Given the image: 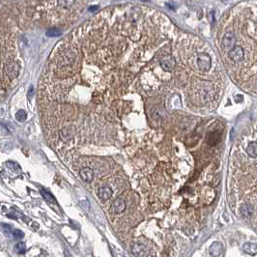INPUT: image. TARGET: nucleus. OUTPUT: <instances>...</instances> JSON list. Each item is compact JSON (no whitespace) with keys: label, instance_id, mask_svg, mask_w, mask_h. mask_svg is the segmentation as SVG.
I'll return each mask as SVG.
<instances>
[{"label":"nucleus","instance_id":"14","mask_svg":"<svg viewBox=\"0 0 257 257\" xmlns=\"http://www.w3.org/2000/svg\"><path fill=\"white\" fill-rule=\"evenodd\" d=\"M16 118L17 121L20 122H23L26 119V112L24 110H18V111L16 113Z\"/></svg>","mask_w":257,"mask_h":257},{"label":"nucleus","instance_id":"10","mask_svg":"<svg viewBox=\"0 0 257 257\" xmlns=\"http://www.w3.org/2000/svg\"><path fill=\"white\" fill-rule=\"evenodd\" d=\"M243 249L250 255H255L257 253V246L255 244H252V243H246V244H245L244 246H243Z\"/></svg>","mask_w":257,"mask_h":257},{"label":"nucleus","instance_id":"9","mask_svg":"<svg viewBox=\"0 0 257 257\" xmlns=\"http://www.w3.org/2000/svg\"><path fill=\"white\" fill-rule=\"evenodd\" d=\"M222 252V246L221 245L219 244V243L215 242L214 243V244L211 246L210 247V253L212 254L213 256H218L221 254Z\"/></svg>","mask_w":257,"mask_h":257},{"label":"nucleus","instance_id":"17","mask_svg":"<svg viewBox=\"0 0 257 257\" xmlns=\"http://www.w3.org/2000/svg\"><path fill=\"white\" fill-rule=\"evenodd\" d=\"M6 165H7L8 167H10V169H13V170H15V168H16V167H17V168H20V166H18L17 164L14 163H11V162L6 163Z\"/></svg>","mask_w":257,"mask_h":257},{"label":"nucleus","instance_id":"3","mask_svg":"<svg viewBox=\"0 0 257 257\" xmlns=\"http://www.w3.org/2000/svg\"><path fill=\"white\" fill-rule=\"evenodd\" d=\"M228 56L233 61H237V62L242 61L245 57L244 49L241 47H234L230 51L228 52Z\"/></svg>","mask_w":257,"mask_h":257},{"label":"nucleus","instance_id":"18","mask_svg":"<svg viewBox=\"0 0 257 257\" xmlns=\"http://www.w3.org/2000/svg\"><path fill=\"white\" fill-rule=\"evenodd\" d=\"M97 9H99V6H94V8H90L89 10L90 11H94V10H97Z\"/></svg>","mask_w":257,"mask_h":257},{"label":"nucleus","instance_id":"2","mask_svg":"<svg viewBox=\"0 0 257 257\" xmlns=\"http://www.w3.org/2000/svg\"><path fill=\"white\" fill-rule=\"evenodd\" d=\"M235 43H236V38L231 32H227V33L223 36L221 44H222V48L224 49L230 51V50L234 48V45H235Z\"/></svg>","mask_w":257,"mask_h":257},{"label":"nucleus","instance_id":"12","mask_svg":"<svg viewBox=\"0 0 257 257\" xmlns=\"http://www.w3.org/2000/svg\"><path fill=\"white\" fill-rule=\"evenodd\" d=\"M15 250H16L17 253H18V254H23L24 252L26 251L25 244H24V243H22V242L18 243V244H17L16 246H15Z\"/></svg>","mask_w":257,"mask_h":257},{"label":"nucleus","instance_id":"4","mask_svg":"<svg viewBox=\"0 0 257 257\" xmlns=\"http://www.w3.org/2000/svg\"><path fill=\"white\" fill-rule=\"evenodd\" d=\"M110 210L114 214H122L126 210V202L122 198H116L110 206Z\"/></svg>","mask_w":257,"mask_h":257},{"label":"nucleus","instance_id":"5","mask_svg":"<svg viewBox=\"0 0 257 257\" xmlns=\"http://www.w3.org/2000/svg\"><path fill=\"white\" fill-rule=\"evenodd\" d=\"M113 190H111V187H107V186H103L101 187L99 190H98V196L101 200L103 201H107L108 200L110 197L112 196Z\"/></svg>","mask_w":257,"mask_h":257},{"label":"nucleus","instance_id":"11","mask_svg":"<svg viewBox=\"0 0 257 257\" xmlns=\"http://www.w3.org/2000/svg\"><path fill=\"white\" fill-rule=\"evenodd\" d=\"M41 194H42L43 197H44V198L48 202V203H55V199H54V197L51 195V194H49L48 191L45 190H41Z\"/></svg>","mask_w":257,"mask_h":257},{"label":"nucleus","instance_id":"13","mask_svg":"<svg viewBox=\"0 0 257 257\" xmlns=\"http://www.w3.org/2000/svg\"><path fill=\"white\" fill-rule=\"evenodd\" d=\"M45 35L48 37H58L61 35V31L56 28H51L45 32Z\"/></svg>","mask_w":257,"mask_h":257},{"label":"nucleus","instance_id":"8","mask_svg":"<svg viewBox=\"0 0 257 257\" xmlns=\"http://www.w3.org/2000/svg\"><path fill=\"white\" fill-rule=\"evenodd\" d=\"M246 153L251 158H257V142L251 141L249 143L246 147Z\"/></svg>","mask_w":257,"mask_h":257},{"label":"nucleus","instance_id":"7","mask_svg":"<svg viewBox=\"0 0 257 257\" xmlns=\"http://www.w3.org/2000/svg\"><path fill=\"white\" fill-rule=\"evenodd\" d=\"M79 175L84 182L90 183V182H92V180H93L94 172L90 167H83L79 171Z\"/></svg>","mask_w":257,"mask_h":257},{"label":"nucleus","instance_id":"1","mask_svg":"<svg viewBox=\"0 0 257 257\" xmlns=\"http://www.w3.org/2000/svg\"><path fill=\"white\" fill-rule=\"evenodd\" d=\"M211 57L207 53H200L197 56V65L202 71H209L211 68Z\"/></svg>","mask_w":257,"mask_h":257},{"label":"nucleus","instance_id":"6","mask_svg":"<svg viewBox=\"0 0 257 257\" xmlns=\"http://www.w3.org/2000/svg\"><path fill=\"white\" fill-rule=\"evenodd\" d=\"M175 65H176V61L172 56L165 57L160 61V66H162V68L164 71H167V72L171 71L172 69L175 67Z\"/></svg>","mask_w":257,"mask_h":257},{"label":"nucleus","instance_id":"16","mask_svg":"<svg viewBox=\"0 0 257 257\" xmlns=\"http://www.w3.org/2000/svg\"><path fill=\"white\" fill-rule=\"evenodd\" d=\"M2 228H3V231L6 234H10L12 232V227H11V225H9V224L2 223Z\"/></svg>","mask_w":257,"mask_h":257},{"label":"nucleus","instance_id":"15","mask_svg":"<svg viewBox=\"0 0 257 257\" xmlns=\"http://www.w3.org/2000/svg\"><path fill=\"white\" fill-rule=\"evenodd\" d=\"M13 237L16 239V240H20L24 237V233L22 232L20 229H16V230L13 231Z\"/></svg>","mask_w":257,"mask_h":257}]
</instances>
